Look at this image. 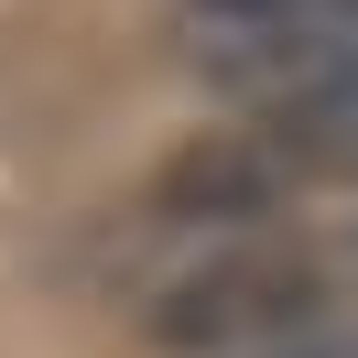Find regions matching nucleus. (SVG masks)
<instances>
[{"label":"nucleus","instance_id":"nucleus-1","mask_svg":"<svg viewBox=\"0 0 358 358\" xmlns=\"http://www.w3.org/2000/svg\"><path fill=\"white\" fill-rule=\"evenodd\" d=\"M336 315V282L326 261H315L304 239H228L206 250L196 271H174V282L152 293V315H141V336H152L163 358H261V348H293V336H315Z\"/></svg>","mask_w":358,"mask_h":358},{"label":"nucleus","instance_id":"nucleus-2","mask_svg":"<svg viewBox=\"0 0 358 358\" xmlns=\"http://www.w3.org/2000/svg\"><path fill=\"white\" fill-rule=\"evenodd\" d=\"M293 196H304V185L271 152L261 120H250V131H196L185 152H163V174H152V217L163 228H217V239H250V228L282 217Z\"/></svg>","mask_w":358,"mask_h":358}]
</instances>
